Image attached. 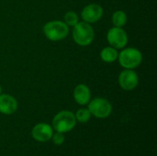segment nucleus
<instances>
[{"label":"nucleus","mask_w":157,"mask_h":156,"mask_svg":"<svg viewBox=\"0 0 157 156\" xmlns=\"http://www.w3.org/2000/svg\"><path fill=\"white\" fill-rule=\"evenodd\" d=\"M72 37L77 45L86 47L93 42L95 38V31L91 24L81 21L73 27Z\"/></svg>","instance_id":"1"},{"label":"nucleus","mask_w":157,"mask_h":156,"mask_svg":"<svg viewBox=\"0 0 157 156\" xmlns=\"http://www.w3.org/2000/svg\"><path fill=\"white\" fill-rule=\"evenodd\" d=\"M45 37L52 41H60L64 40L69 34V27L61 20H52L43 26Z\"/></svg>","instance_id":"2"},{"label":"nucleus","mask_w":157,"mask_h":156,"mask_svg":"<svg viewBox=\"0 0 157 156\" xmlns=\"http://www.w3.org/2000/svg\"><path fill=\"white\" fill-rule=\"evenodd\" d=\"M121 50L122 51L119 52L118 56V61L121 67L124 69L134 70L141 65L143 62V54L138 49L129 47Z\"/></svg>","instance_id":"3"},{"label":"nucleus","mask_w":157,"mask_h":156,"mask_svg":"<svg viewBox=\"0 0 157 156\" xmlns=\"http://www.w3.org/2000/svg\"><path fill=\"white\" fill-rule=\"evenodd\" d=\"M76 124L75 116L73 112L63 110L57 113L52 120V129L58 132L65 133L72 131Z\"/></svg>","instance_id":"4"},{"label":"nucleus","mask_w":157,"mask_h":156,"mask_svg":"<svg viewBox=\"0 0 157 156\" xmlns=\"http://www.w3.org/2000/svg\"><path fill=\"white\" fill-rule=\"evenodd\" d=\"M88 110L91 115L98 119H106L108 118L112 111V106L109 100L103 97H96L89 101Z\"/></svg>","instance_id":"5"},{"label":"nucleus","mask_w":157,"mask_h":156,"mask_svg":"<svg viewBox=\"0 0 157 156\" xmlns=\"http://www.w3.org/2000/svg\"><path fill=\"white\" fill-rule=\"evenodd\" d=\"M107 40L111 47L119 50L126 47L129 38L127 32L122 28L113 27L107 33Z\"/></svg>","instance_id":"6"},{"label":"nucleus","mask_w":157,"mask_h":156,"mask_svg":"<svg viewBox=\"0 0 157 156\" xmlns=\"http://www.w3.org/2000/svg\"><path fill=\"white\" fill-rule=\"evenodd\" d=\"M118 82L120 86L125 91H132L135 89L139 84V76L134 70L124 69L121 72Z\"/></svg>","instance_id":"7"},{"label":"nucleus","mask_w":157,"mask_h":156,"mask_svg":"<svg viewBox=\"0 0 157 156\" xmlns=\"http://www.w3.org/2000/svg\"><path fill=\"white\" fill-rule=\"evenodd\" d=\"M104 13L103 7L98 4H89L81 11V18L86 23H96L102 17Z\"/></svg>","instance_id":"8"},{"label":"nucleus","mask_w":157,"mask_h":156,"mask_svg":"<svg viewBox=\"0 0 157 156\" xmlns=\"http://www.w3.org/2000/svg\"><path fill=\"white\" fill-rule=\"evenodd\" d=\"M53 134V129L46 123H39L34 126L31 131V135L34 140L45 143L52 139Z\"/></svg>","instance_id":"9"},{"label":"nucleus","mask_w":157,"mask_h":156,"mask_svg":"<svg viewBox=\"0 0 157 156\" xmlns=\"http://www.w3.org/2000/svg\"><path fill=\"white\" fill-rule=\"evenodd\" d=\"M17 109V101L16 98L7 94L0 95V113L11 115Z\"/></svg>","instance_id":"10"},{"label":"nucleus","mask_w":157,"mask_h":156,"mask_svg":"<svg viewBox=\"0 0 157 156\" xmlns=\"http://www.w3.org/2000/svg\"><path fill=\"white\" fill-rule=\"evenodd\" d=\"M73 97L78 105L85 106L87 105L91 100V91L86 85L80 84L75 87Z\"/></svg>","instance_id":"11"},{"label":"nucleus","mask_w":157,"mask_h":156,"mask_svg":"<svg viewBox=\"0 0 157 156\" xmlns=\"http://www.w3.org/2000/svg\"><path fill=\"white\" fill-rule=\"evenodd\" d=\"M118 56H119V51L117 49L111 47V46H108L105 47L101 50L100 51V58L103 62L107 63H114L118 60Z\"/></svg>","instance_id":"12"},{"label":"nucleus","mask_w":157,"mask_h":156,"mask_svg":"<svg viewBox=\"0 0 157 156\" xmlns=\"http://www.w3.org/2000/svg\"><path fill=\"white\" fill-rule=\"evenodd\" d=\"M112 24L114 25V27H118V28H123L128 20V17L127 14L122 11V10H117L113 13L112 17Z\"/></svg>","instance_id":"13"},{"label":"nucleus","mask_w":157,"mask_h":156,"mask_svg":"<svg viewBox=\"0 0 157 156\" xmlns=\"http://www.w3.org/2000/svg\"><path fill=\"white\" fill-rule=\"evenodd\" d=\"M68 27H75L79 22V17L75 11H68L64 15V21Z\"/></svg>","instance_id":"14"},{"label":"nucleus","mask_w":157,"mask_h":156,"mask_svg":"<svg viewBox=\"0 0 157 156\" xmlns=\"http://www.w3.org/2000/svg\"><path fill=\"white\" fill-rule=\"evenodd\" d=\"M75 120L80 122V123H86L87 122L90 118H91V113L88 110V108H80L76 111V113L75 114Z\"/></svg>","instance_id":"15"},{"label":"nucleus","mask_w":157,"mask_h":156,"mask_svg":"<svg viewBox=\"0 0 157 156\" xmlns=\"http://www.w3.org/2000/svg\"><path fill=\"white\" fill-rule=\"evenodd\" d=\"M52 139L54 144H56V145H62L63 143V142H64V135L62 132L56 131V133L52 134Z\"/></svg>","instance_id":"16"},{"label":"nucleus","mask_w":157,"mask_h":156,"mask_svg":"<svg viewBox=\"0 0 157 156\" xmlns=\"http://www.w3.org/2000/svg\"><path fill=\"white\" fill-rule=\"evenodd\" d=\"M2 94V86H1V85H0V95Z\"/></svg>","instance_id":"17"}]
</instances>
